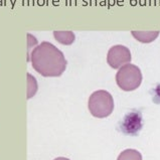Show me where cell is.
<instances>
[{"label": "cell", "mask_w": 160, "mask_h": 160, "mask_svg": "<svg viewBox=\"0 0 160 160\" xmlns=\"http://www.w3.org/2000/svg\"><path fill=\"white\" fill-rule=\"evenodd\" d=\"M32 68L43 77H59L67 68V59L59 49L48 42H42L30 52Z\"/></svg>", "instance_id": "1"}, {"label": "cell", "mask_w": 160, "mask_h": 160, "mask_svg": "<svg viewBox=\"0 0 160 160\" xmlns=\"http://www.w3.org/2000/svg\"><path fill=\"white\" fill-rule=\"evenodd\" d=\"M88 107L96 118H106L113 113L114 100L112 95L105 90H99L90 96Z\"/></svg>", "instance_id": "2"}, {"label": "cell", "mask_w": 160, "mask_h": 160, "mask_svg": "<svg viewBox=\"0 0 160 160\" xmlns=\"http://www.w3.org/2000/svg\"><path fill=\"white\" fill-rule=\"evenodd\" d=\"M116 82L119 88L126 92L134 91L142 83V72L140 68L132 63L119 68V71L116 74Z\"/></svg>", "instance_id": "3"}, {"label": "cell", "mask_w": 160, "mask_h": 160, "mask_svg": "<svg viewBox=\"0 0 160 160\" xmlns=\"http://www.w3.org/2000/svg\"><path fill=\"white\" fill-rule=\"evenodd\" d=\"M131 52L125 45L116 44L109 49L107 54V62L113 68H119L131 62Z\"/></svg>", "instance_id": "4"}, {"label": "cell", "mask_w": 160, "mask_h": 160, "mask_svg": "<svg viewBox=\"0 0 160 160\" xmlns=\"http://www.w3.org/2000/svg\"><path fill=\"white\" fill-rule=\"evenodd\" d=\"M142 128V116L140 112L129 113L124 118L121 129L125 134L135 135Z\"/></svg>", "instance_id": "5"}, {"label": "cell", "mask_w": 160, "mask_h": 160, "mask_svg": "<svg viewBox=\"0 0 160 160\" xmlns=\"http://www.w3.org/2000/svg\"><path fill=\"white\" fill-rule=\"evenodd\" d=\"M131 33L138 42L149 43L158 38L159 31H132Z\"/></svg>", "instance_id": "6"}, {"label": "cell", "mask_w": 160, "mask_h": 160, "mask_svg": "<svg viewBox=\"0 0 160 160\" xmlns=\"http://www.w3.org/2000/svg\"><path fill=\"white\" fill-rule=\"evenodd\" d=\"M53 36L62 44H72L75 42V34L72 31H54Z\"/></svg>", "instance_id": "7"}, {"label": "cell", "mask_w": 160, "mask_h": 160, "mask_svg": "<svg viewBox=\"0 0 160 160\" xmlns=\"http://www.w3.org/2000/svg\"><path fill=\"white\" fill-rule=\"evenodd\" d=\"M117 160H142V155L135 149H126L119 154Z\"/></svg>", "instance_id": "8"}, {"label": "cell", "mask_w": 160, "mask_h": 160, "mask_svg": "<svg viewBox=\"0 0 160 160\" xmlns=\"http://www.w3.org/2000/svg\"><path fill=\"white\" fill-rule=\"evenodd\" d=\"M53 160H70V159L67 158V157H58V158L53 159Z\"/></svg>", "instance_id": "9"}]
</instances>
